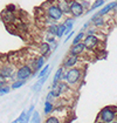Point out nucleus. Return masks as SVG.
<instances>
[{
  "mask_svg": "<svg viewBox=\"0 0 117 123\" xmlns=\"http://www.w3.org/2000/svg\"><path fill=\"white\" fill-rule=\"evenodd\" d=\"M45 65V56H39L36 60H35V66H34V69L35 70H39L42 68V66Z\"/></svg>",
  "mask_w": 117,
  "mask_h": 123,
  "instance_id": "19",
  "label": "nucleus"
},
{
  "mask_svg": "<svg viewBox=\"0 0 117 123\" xmlns=\"http://www.w3.org/2000/svg\"><path fill=\"white\" fill-rule=\"evenodd\" d=\"M58 6L62 11L63 14L70 13V1H68V0H58Z\"/></svg>",
  "mask_w": 117,
  "mask_h": 123,
  "instance_id": "8",
  "label": "nucleus"
},
{
  "mask_svg": "<svg viewBox=\"0 0 117 123\" xmlns=\"http://www.w3.org/2000/svg\"><path fill=\"white\" fill-rule=\"evenodd\" d=\"M84 49H86V46L83 42H78L76 45H73L71 48H70V55H81L82 53H84Z\"/></svg>",
  "mask_w": 117,
  "mask_h": 123,
  "instance_id": "7",
  "label": "nucleus"
},
{
  "mask_svg": "<svg viewBox=\"0 0 117 123\" xmlns=\"http://www.w3.org/2000/svg\"><path fill=\"white\" fill-rule=\"evenodd\" d=\"M74 33H75L74 31H71V32H69V33H68V37L66 38V41H68L69 39H70V38H71V37H73V35H74Z\"/></svg>",
  "mask_w": 117,
  "mask_h": 123,
  "instance_id": "32",
  "label": "nucleus"
},
{
  "mask_svg": "<svg viewBox=\"0 0 117 123\" xmlns=\"http://www.w3.org/2000/svg\"><path fill=\"white\" fill-rule=\"evenodd\" d=\"M88 27H89V22H88V24H86V25L83 26V28H82V29H87Z\"/></svg>",
  "mask_w": 117,
  "mask_h": 123,
  "instance_id": "37",
  "label": "nucleus"
},
{
  "mask_svg": "<svg viewBox=\"0 0 117 123\" xmlns=\"http://www.w3.org/2000/svg\"><path fill=\"white\" fill-rule=\"evenodd\" d=\"M25 85V80H18L15 81L13 85H12V89H17V88H20L21 86Z\"/></svg>",
  "mask_w": 117,
  "mask_h": 123,
  "instance_id": "26",
  "label": "nucleus"
},
{
  "mask_svg": "<svg viewBox=\"0 0 117 123\" xmlns=\"http://www.w3.org/2000/svg\"><path fill=\"white\" fill-rule=\"evenodd\" d=\"M81 69L78 68H70L69 70H67L66 73V81L68 82L69 85H76L78 81L81 80Z\"/></svg>",
  "mask_w": 117,
  "mask_h": 123,
  "instance_id": "1",
  "label": "nucleus"
},
{
  "mask_svg": "<svg viewBox=\"0 0 117 123\" xmlns=\"http://www.w3.org/2000/svg\"><path fill=\"white\" fill-rule=\"evenodd\" d=\"M48 74H49V73H48ZM48 74H46L45 76L40 77L39 80H38V82L33 86V90H34V92H38V90H40V89H41V87H42V86H43V83L46 82V80L48 79Z\"/></svg>",
  "mask_w": 117,
  "mask_h": 123,
  "instance_id": "14",
  "label": "nucleus"
},
{
  "mask_svg": "<svg viewBox=\"0 0 117 123\" xmlns=\"http://www.w3.org/2000/svg\"><path fill=\"white\" fill-rule=\"evenodd\" d=\"M64 26H66V28H67V34H68L69 32H71L73 31V26H74V24H75V18H68V19L64 20Z\"/></svg>",
  "mask_w": 117,
  "mask_h": 123,
  "instance_id": "15",
  "label": "nucleus"
},
{
  "mask_svg": "<svg viewBox=\"0 0 117 123\" xmlns=\"http://www.w3.org/2000/svg\"><path fill=\"white\" fill-rule=\"evenodd\" d=\"M52 110H53V104H52V102L50 101H46V103H45V114L47 115Z\"/></svg>",
  "mask_w": 117,
  "mask_h": 123,
  "instance_id": "24",
  "label": "nucleus"
},
{
  "mask_svg": "<svg viewBox=\"0 0 117 123\" xmlns=\"http://www.w3.org/2000/svg\"><path fill=\"white\" fill-rule=\"evenodd\" d=\"M6 10H8V11H11V12H12V11L15 10V7H14L13 5H10V6H7V8H6Z\"/></svg>",
  "mask_w": 117,
  "mask_h": 123,
  "instance_id": "35",
  "label": "nucleus"
},
{
  "mask_svg": "<svg viewBox=\"0 0 117 123\" xmlns=\"http://www.w3.org/2000/svg\"><path fill=\"white\" fill-rule=\"evenodd\" d=\"M104 2H105V0H96V1L90 6V11H94V10H96V8H98V7H101V6H103Z\"/></svg>",
  "mask_w": 117,
  "mask_h": 123,
  "instance_id": "21",
  "label": "nucleus"
},
{
  "mask_svg": "<svg viewBox=\"0 0 117 123\" xmlns=\"http://www.w3.org/2000/svg\"><path fill=\"white\" fill-rule=\"evenodd\" d=\"M46 123H60V120L56 116H49L48 118L46 120Z\"/></svg>",
  "mask_w": 117,
  "mask_h": 123,
  "instance_id": "28",
  "label": "nucleus"
},
{
  "mask_svg": "<svg viewBox=\"0 0 117 123\" xmlns=\"http://www.w3.org/2000/svg\"><path fill=\"white\" fill-rule=\"evenodd\" d=\"M63 67H60L58 70H56V73H55V75H54V82H53V85H58V82L61 81V79H62V75H63Z\"/></svg>",
  "mask_w": 117,
  "mask_h": 123,
  "instance_id": "16",
  "label": "nucleus"
},
{
  "mask_svg": "<svg viewBox=\"0 0 117 123\" xmlns=\"http://www.w3.org/2000/svg\"><path fill=\"white\" fill-rule=\"evenodd\" d=\"M86 48L88 49H95L99 45V40L96 35H87L84 38V41H83Z\"/></svg>",
  "mask_w": 117,
  "mask_h": 123,
  "instance_id": "5",
  "label": "nucleus"
},
{
  "mask_svg": "<svg viewBox=\"0 0 117 123\" xmlns=\"http://www.w3.org/2000/svg\"><path fill=\"white\" fill-rule=\"evenodd\" d=\"M96 123H105V122H103V121H98V122H96Z\"/></svg>",
  "mask_w": 117,
  "mask_h": 123,
  "instance_id": "38",
  "label": "nucleus"
},
{
  "mask_svg": "<svg viewBox=\"0 0 117 123\" xmlns=\"http://www.w3.org/2000/svg\"><path fill=\"white\" fill-rule=\"evenodd\" d=\"M12 123H22V120H21V117L19 116V118H17L15 121H13Z\"/></svg>",
  "mask_w": 117,
  "mask_h": 123,
  "instance_id": "36",
  "label": "nucleus"
},
{
  "mask_svg": "<svg viewBox=\"0 0 117 123\" xmlns=\"http://www.w3.org/2000/svg\"><path fill=\"white\" fill-rule=\"evenodd\" d=\"M49 52H50V45L48 42H42L40 45V53H41V55L46 57L49 54Z\"/></svg>",
  "mask_w": 117,
  "mask_h": 123,
  "instance_id": "13",
  "label": "nucleus"
},
{
  "mask_svg": "<svg viewBox=\"0 0 117 123\" xmlns=\"http://www.w3.org/2000/svg\"><path fill=\"white\" fill-rule=\"evenodd\" d=\"M48 73H49V65H47V66H45L43 68H42V70L38 74V76H39V79H40V77L45 76L46 74H48Z\"/></svg>",
  "mask_w": 117,
  "mask_h": 123,
  "instance_id": "25",
  "label": "nucleus"
},
{
  "mask_svg": "<svg viewBox=\"0 0 117 123\" xmlns=\"http://www.w3.org/2000/svg\"><path fill=\"white\" fill-rule=\"evenodd\" d=\"M52 94H53V96L56 98V97H58L60 95H61V89L58 88V85H53V89H52Z\"/></svg>",
  "mask_w": 117,
  "mask_h": 123,
  "instance_id": "22",
  "label": "nucleus"
},
{
  "mask_svg": "<svg viewBox=\"0 0 117 123\" xmlns=\"http://www.w3.org/2000/svg\"><path fill=\"white\" fill-rule=\"evenodd\" d=\"M64 14L62 13V11L58 8V5H52L47 8V17L53 21H58V20L62 19Z\"/></svg>",
  "mask_w": 117,
  "mask_h": 123,
  "instance_id": "2",
  "label": "nucleus"
},
{
  "mask_svg": "<svg viewBox=\"0 0 117 123\" xmlns=\"http://www.w3.org/2000/svg\"><path fill=\"white\" fill-rule=\"evenodd\" d=\"M67 28H66V26H64V24H60L58 25V38H62L64 34H67Z\"/></svg>",
  "mask_w": 117,
  "mask_h": 123,
  "instance_id": "20",
  "label": "nucleus"
},
{
  "mask_svg": "<svg viewBox=\"0 0 117 123\" xmlns=\"http://www.w3.org/2000/svg\"><path fill=\"white\" fill-rule=\"evenodd\" d=\"M87 35H95V28H89L88 29Z\"/></svg>",
  "mask_w": 117,
  "mask_h": 123,
  "instance_id": "31",
  "label": "nucleus"
},
{
  "mask_svg": "<svg viewBox=\"0 0 117 123\" xmlns=\"http://www.w3.org/2000/svg\"><path fill=\"white\" fill-rule=\"evenodd\" d=\"M91 22L94 24V26L95 27H102V26H104V24H105V20L103 17H101V15H98L97 13L91 18Z\"/></svg>",
  "mask_w": 117,
  "mask_h": 123,
  "instance_id": "11",
  "label": "nucleus"
},
{
  "mask_svg": "<svg viewBox=\"0 0 117 123\" xmlns=\"http://www.w3.org/2000/svg\"><path fill=\"white\" fill-rule=\"evenodd\" d=\"M58 88L61 89V93H64V92H68V89H69V87L64 82H58Z\"/></svg>",
  "mask_w": 117,
  "mask_h": 123,
  "instance_id": "27",
  "label": "nucleus"
},
{
  "mask_svg": "<svg viewBox=\"0 0 117 123\" xmlns=\"http://www.w3.org/2000/svg\"><path fill=\"white\" fill-rule=\"evenodd\" d=\"M30 75H32V68L29 66H26V65L20 67L19 69H18V72H17V77L19 80H26Z\"/></svg>",
  "mask_w": 117,
  "mask_h": 123,
  "instance_id": "6",
  "label": "nucleus"
},
{
  "mask_svg": "<svg viewBox=\"0 0 117 123\" xmlns=\"http://www.w3.org/2000/svg\"><path fill=\"white\" fill-rule=\"evenodd\" d=\"M32 122L33 123H41L40 122V115L38 111H34L33 114V117H32Z\"/></svg>",
  "mask_w": 117,
  "mask_h": 123,
  "instance_id": "29",
  "label": "nucleus"
},
{
  "mask_svg": "<svg viewBox=\"0 0 117 123\" xmlns=\"http://www.w3.org/2000/svg\"><path fill=\"white\" fill-rule=\"evenodd\" d=\"M81 4L83 5V7H84V8H87V7H89V2H88V1H84V0H83V1H82Z\"/></svg>",
  "mask_w": 117,
  "mask_h": 123,
  "instance_id": "33",
  "label": "nucleus"
},
{
  "mask_svg": "<svg viewBox=\"0 0 117 123\" xmlns=\"http://www.w3.org/2000/svg\"><path fill=\"white\" fill-rule=\"evenodd\" d=\"M70 13L74 18H80L84 13L83 5L77 0H71L70 1Z\"/></svg>",
  "mask_w": 117,
  "mask_h": 123,
  "instance_id": "4",
  "label": "nucleus"
},
{
  "mask_svg": "<svg viewBox=\"0 0 117 123\" xmlns=\"http://www.w3.org/2000/svg\"><path fill=\"white\" fill-rule=\"evenodd\" d=\"M8 92H10V88H8V87H1V88H0V95L7 94Z\"/></svg>",
  "mask_w": 117,
  "mask_h": 123,
  "instance_id": "30",
  "label": "nucleus"
},
{
  "mask_svg": "<svg viewBox=\"0 0 117 123\" xmlns=\"http://www.w3.org/2000/svg\"><path fill=\"white\" fill-rule=\"evenodd\" d=\"M13 74V70L11 67H4L0 69V75H2L4 77H10Z\"/></svg>",
  "mask_w": 117,
  "mask_h": 123,
  "instance_id": "18",
  "label": "nucleus"
},
{
  "mask_svg": "<svg viewBox=\"0 0 117 123\" xmlns=\"http://www.w3.org/2000/svg\"><path fill=\"white\" fill-rule=\"evenodd\" d=\"M58 25L53 22V24H50L48 27H47V32H48L50 35L56 37V35H58Z\"/></svg>",
  "mask_w": 117,
  "mask_h": 123,
  "instance_id": "17",
  "label": "nucleus"
},
{
  "mask_svg": "<svg viewBox=\"0 0 117 123\" xmlns=\"http://www.w3.org/2000/svg\"><path fill=\"white\" fill-rule=\"evenodd\" d=\"M117 6V1H114V2H110V4H108V5H105L102 10H99L97 12V14L98 15H101V17H104L105 14H108L109 12L111 10H114L115 7Z\"/></svg>",
  "mask_w": 117,
  "mask_h": 123,
  "instance_id": "9",
  "label": "nucleus"
},
{
  "mask_svg": "<svg viewBox=\"0 0 117 123\" xmlns=\"http://www.w3.org/2000/svg\"><path fill=\"white\" fill-rule=\"evenodd\" d=\"M1 17H2V20H4L6 24H11V22H13L14 19H15L13 12H11V11H8V10L4 11L2 14H1Z\"/></svg>",
  "mask_w": 117,
  "mask_h": 123,
  "instance_id": "12",
  "label": "nucleus"
},
{
  "mask_svg": "<svg viewBox=\"0 0 117 123\" xmlns=\"http://www.w3.org/2000/svg\"><path fill=\"white\" fill-rule=\"evenodd\" d=\"M99 118H101V121H103V122L110 123V122H112V121H115L116 113H115V110L111 109L110 107H107V108H104V109L99 113Z\"/></svg>",
  "mask_w": 117,
  "mask_h": 123,
  "instance_id": "3",
  "label": "nucleus"
},
{
  "mask_svg": "<svg viewBox=\"0 0 117 123\" xmlns=\"http://www.w3.org/2000/svg\"><path fill=\"white\" fill-rule=\"evenodd\" d=\"M83 37H84V33H83V32L77 33V35H76V37L74 38V40H73V45H76L78 42H81V40L83 39Z\"/></svg>",
  "mask_w": 117,
  "mask_h": 123,
  "instance_id": "23",
  "label": "nucleus"
},
{
  "mask_svg": "<svg viewBox=\"0 0 117 123\" xmlns=\"http://www.w3.org/2000/svg\"><path fill=\"white\" fill-rule=\"evenodd\" d=\"M110 123H117V122L116 121H112V122H110Z\"/></svg>",
  "mask_w": 117,
  "mask_h": 123,
  "instance_id": "39",
  "label": "nucleus"
},
{
  "mask_svg": "<svg viewBox=\"0 0 117 123\" xmlns=\"http://www.w3.org/2000/svg\"><path fill=\"white\" fill-rule=\"evenodd\" d=\"M77 62H78V56H76V55H70L67 60H64L63 67H66V68H71V67L75 66Z\"/></svg>",
  "mask_w": 117,
  "mask_h": 123,
  "instance_id": "10",
  "label": "nucleus"
},
{
  "mask_svg": "<svg viewBox=\"0 0 117 123\" xmlns=\"http://www.w3.org/2000/svg\"><path fill=\"white\" fill-rule=\"evenodd\" d=\"M53 97H54V96H53L52 92H50V93L48 94V96H47V101H52V100H53Z\"/></svg>",
  "mask_w": 117,
  "mask_h": 123,
  "instance_id": "34",
  "label": "nucleus"
}]
</instances>
